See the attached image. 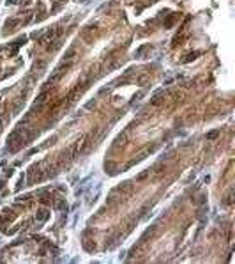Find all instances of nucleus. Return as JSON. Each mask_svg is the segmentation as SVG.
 Wrapping results in <instances>:
<instances>
[{"label":"nucleus","instance_id":"obj_1","mask_svg":"<svg viewBox=\"0 0 235 264\" xmlns=\"http://www.w3.org/2000/svg\"><path fill=\"white\" fill-rule=\"evenodd\" d=\"M150 174V170H145V172H141V174H138L136 175V181H143V179H147V175Z\"/></svg>","mask_w":235,"mask_h":264}]
</instances>
